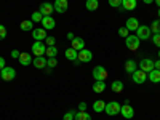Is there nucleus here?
<instances>
[{
	"mask_svg": "<svg viewBox=\"0 0 160 120\" xmlns=\"http://www.w3.org/2000/svg\"><path fill=\"white\" fill-rule=\"evenodd\" d=\"M139 43H141V40L138 38V35H128L127 38H125V45H127V48L128 50H131V51H136L138 48H139Z\"/></svg>",
	"mask_w": 160,
	"mask_h": 120,
	"instance_id": "nucleus-1",
	"label": "nucleus"
},
{
	"mask_svg": "<svg viewBox=\"0 0 160 120\" xmlns=\"http://www.w3.org/2000/svg\"><path fill=\"white\" fill-rule=\"evenodd\" d=\"M31 51L34 56H45V51H47L45 42H34L31 47Z\"/></svg>",
	"mask_w": 160,
	"mask_h": 120,
	"instance_id": "nucleus-2",
	"label": "nucleus"
},
{
	"mask_svg": "<svg viewBox=\"0 0 160 120\" xmlns=\"http://www.w3.org/2000/svg\"><path fill=\"white\" fill-rule=\"evenodd\" d=\"M136 35H138L139 40H148V38L152 37V31H151L149 26H144V24L141 26L139 24V28L136 29Z\"/></svg>",
	"mask_w": 160,
	"mask_h": 120,
	"instance_id": "nucleus-3",
	"label": "nucleus"
},
{
	"mask_svg": "<svg viewBox=\"0 0 160 120\" xmlns=\"http://www.w3.org/2000/svg\"><path fill=\"white\" fill-rule=\"evenodd\" d=\"M120 108H122V104H118L117 101H109L108 104H106V114L108 115H117V114H120Z\"/></svg>",
	"mask_w": 160,
	"mask_h": 120,
	"instance_id": "nucleus-4",
	"label": "nucleus"
},
{
	"mask_svg": "<svg viewBox=\"0 0 160 120\" xmlns=\"http://www.w3.org/2000/svg\"><path fill=\"white\" fill-rule=\"evenodd\" d=\"M0 75H2L3 82H11V80L16 77V71L13 69V68H8V66H5V68L0 71Z\"/></svg>",
	"mask_w": 160,
	"mask_h": 120,
	"instance_id": "nucleus-5",
	"label": "nucleus"
},
{
	"mask_svg": "<svg viewBox=\"0 0 160 120\" xmlns=\"http://www.w3.org/2000/svg\"><path fill=\"white\" fill-rule=\"evenodd\" d=\"M120 114H122L123 115V118H133V117H135V109H133L131 108V104L127 101L125 104H122V108H120Z\"/></svg>",
	"mask_w": 160,
	"mask_h": 120,
	"instance_id": "nucleus-6",
	"label": "nucleus"
},
{
	"mask_svg": "<svg viewBox=\"0 0 160 120\" xmlns=\"http://www.w3.org/2000/svg\"><path fill=\"white\" fill-rule=\"evenodd\" d=\"M131 78H133V82H135V83L141 85V83H144L146 80H148V74H146L144 71H141V69H136L135 72L131 74Z\"/></svg>",
	"mask_w": 160,
	"mask_h": 120,
	"instance_id": "nucleus-7",
	"label": "nucleus"
},
{
	"mask_svg": "<svg viewBox=\"0 0 160 120\" xmlns=\"http://www.w3.org/2000/svg\"><path fill=\"white\" fill-rule=\"evenodd\" d=\"M91 59H93V53L90 50H87V48L80 50L77 53V61H80V62H90Z\"/></svg>",
	"mask_w": 160,
	"mask_h": 120,
	"instance_id": "nucleus-8",
	"label": "nucleus"
},
{
	"mask_svg": "<svg viewBox=\"0 0 160 120\" xmlns=\"http://www.w3.org/2000/svg\"><path fill=\"white\" fill-rule=\"evenodd\" d=\"M93 78L95 80H106L108 78V71H106V68H102V66H96V68L93 69Z\"/></svg>",
	"mask_w": 160,
	"mask_h": 120,
	"instance_id": "nucleus-9",
	"label": "nucleus"
},
{
	"mask_svg": "<svg viewBox=\"0 0 160 120\" xmlns=\"http://www.w3.org/2000/svg\"><path fill=\"white\" fill-rule=\"evenodd\" d=\"M32 37L35 38V42H45V38L48 35L43 28H37V29H32Z\"/></svg>",
	"mask_w": 160,
	"mask_h": 120,
	"instance_id": "nucleus-10",
	"label": "nucleus"
},
{
	"mask_svg": "<svg viewBox=\"0 0 160 120\" xmlns=\"http://www.w3.org/2000/svg\"><path fill=\"white\" fill-rule=\"evenodd\" d=\"M139 69H141V71H144L146 74L151 72L152 69H155V68H154V61H152V59H149V58H146V59L139 61Z\"/></svg>",
	"mask_w": 160,
	"mask_h": 120,
	"instance_id": "nucleus-11",
	"label": "nucleus"
},
{
	"mask_svg": "<svg viewBox=\"0 0 160 120\" xmlns=\"http://www.w3.org/2000/svg\"><path fill=\"white\" fill-rule=\"evenodd\" d=\"M55 11H58V13H66L68 11V8H69V2L68 0H55Z\"/></svg>",
	"mask_w": 160,
	"mask_h": 120,
	"instance_id": "nucleus-12",
	"label": "nucleus"
},
{
	"mask_svg": "<svg viewBox=\"0 0 160 120\" xmlns=\"http://www.w3.org/2000/svg\"><path fill=\"white\" fill-rule=\"evenodd\" d=\"M40 13H42L43 16H51V13L55 11V7H53L50 2H43L42 5H40Z\"/></svg>",
	"mask_w": 160,
	"mask_h": 120,
	"instance_id": "nucleus-13",
	"label": "nucleus"
},
{
	"mask_svg": "<svg viewBox=\"0 0 160 120\" xmlns=\"http://www.w3.org/2000/svg\"><path fill=\"white\" fill-rule=\"evenodd\" d=\"M55 26H56V22H55V19H53L51 16H43V19H42V28H43L45 31L55 29Z\"/></svg>",
	"mask_w": 160,
	"mask_h": 120,
	"instance_id": "nucleus-14",
	"label": "nucleus"
},
{
	"mask_svg": "<svg viewBox=\"0 0 160 120\" xmlns=\"http://www.w3.org/2000/svg\"><path fill=\"white\" fill-rule=\"evenodd\" d=\"M18 61H19V64L21 66H29V64H32V56L29 55V51H22L21 55H19V58H18Z\"/></svg>",
	"mask_w": 160,
	"mask_h": 120,
	"instance_id": "nucleus-15",
	"label": "nucleus"
},
{
	"mask_svg": "<svg viewBox=\"0 0 160 120\" xmlns=\"http://www.w3.org/2000/svg\"><path fill=\"white\" fill-rule=\"evenodd\" d=\"M125 28H127L130 32H133V31L136 32V29L139 28V21H138L136 18H128L127 22H125Z\"/></svg>",
	"mask_w": 160,
	"mask_h": 120,
	"instance_id": "nucleus-16",
	"label": "nucleus"
},
{
	"mask_svg": "<svg viewBox=\"0 0 160 120\" xmlns=\"http://www.w3.org/2000/svg\"><path fill=\"white\" fill-rule=\"evenodd\" d=\"M47 61L48 59L45 56H35L32 64H34V68H37V69H45L47 68Z\"/></svg>",
	"mask_w": 160,
	"mask_h": 120,
	"instance_id": "nucleus-17",
	"label": "nucleus"
},
{
	"mask_svg": "<svg viewBox=\"0 0 160 120\" xmlns=\"http://www.w3.org/2000/svg\"><path fill=\"white\" fill-rule=\"evenodd\" d=\"M71 47H72L74 50H77V51L83 50V48H85V40H83L82 37H75L72 42H71Z\"/></svg>",
	"mask_w": 160,
	"mask_h": 120,
	"instance_id": "nucleus-18",
	"label": "nucleus"
},
{
	"mask_svg": "<svg viewBox=\"0 0 160 120\" xmlns=\"http://www.w3.org/2000/svg\"><path fill=\"white\" fill-rule=\"evenodd\" d=\"M148 78L152 83H160V71L158 69H152L151 72H148Z\"/></svg>",
	"mask_w": 160,
	"mask_h": 120,
	"instance_id": "nucleus-19",
	"label": "nucleus"
},
{
	"mask_svg": "<svg viewBox=\"0 0 160 120\" xmlns=\"http://www.w3.org/2000/svg\"><path fill=\"white\" fill-rule=\"evenodd\" d=\"M104 90H106V80H96V82L93 83V91L98 93V95L102 93Z\"/></svg>",
	"mask_w": 160,
	"mask_h": 120,
	"instance_id": "nucleus-20",
	"label": "nucleus"
},
{
	"mask_svg": "<svg viewBox=\"0 0 160 120\" xmlns=\"http://www.w3.org/2000/svg\"><path fill=\"white\" fill-rule=\"evenodd\" d=\"M138 5L136 0H122V7L120 8H123V10H135Z\"/></svg>",
	"mask_w": 160,
	"mask_h": 120,
	"instance_id": "nucleus-21",
	"label": "nucleus"
},
{
	"mask_svg": "<svg viewBox=\"0 0 160 120\" xmlns=\"http://www.w3.org/2000/svg\"><path fill=\"white\" fill-rule=\"evenodd\" d=\"M138 69V64L133 61V59H128V61H125V71L128 72V74H133Z\"/></svg>",
	"mask_w": 160,
	"mask_h": 120,
	"instance_id": "nucleus-22",
	"label": "nucleus"
},
{
	"mask_svg": "<svg viewBox=\"0 0 160 120\" xmlns=\"http://www.w3.org/2000/svg\"><path fill=\"white\" fill-rule=\"evenodd\" d=\"M104 109H106V102L102 99H96L93 102V111L95 112H104Z\"/></svg>",
	"mask_w": 160,
	"mask_h": 120,
	"instance_id": "nucleus-23",
	"label": "nucleus"
},
{
	"mask_svg": "<svg viewBox=\"0 0 160 120\" xmlns=\"http://www.w3.org/2000/svg\"><path fill=\"white\" fill-rule=\"evenodd\" d=\"M32 29H34V22L32 21H29V19H24V21H21V31H24V32H32Z\"/></svg>",
	"mask_w": 160,
	"mask_h": 120,
	"instance_id": "nucleus-24",
	"label": "nucleus"
},
{
	"mask_svg": "<svg viewBox=\"0 0 160 120\" xmlns=\"http://www.w3.org/2000/svg\"><path fill=\"white\" fill-rule=\"evenodd\" d=\"M77 50H74L72 47L71 48H68V50H66V53H64V55H66V58H68L69 61H77Z\"/></svg>",
	"mask_w": 160,
	"mask_h": 120,
	"instance_id": "nucleus-25",
	"label": "nucleus"
},
{
	"mask_svg": "<svg viewBox=\"0 0 160 120\" xmlns=\"http://www.w3.org/2000/svg\"><path fill=\"white\" fill-rule=\"evenodd\" d=\"M111 88H112L114 93H122V91H123V82H120V80H115V82H112Z\"/></svg>",
	"mask_w": 160,
	"mask_h": 120,
	"instance_id": "nucleus-26",
	"label": "nucleus"
},
{
	"mask_svg": "<svg viewBox=\"0 0 160 120\" xmlns=\"http://www.w3.org/2000/svg\"><path fill=\"white\" fill-rule=\"evenodd\" d=\"M85 7H87V10H90V11H95V10H98L99 2H98V0H87Z\"/></svg>",
	"mask_w": 160,
	"mask_h": 120,
	"instance_id": "nucleus-27",
	"label": "nucleus"
},
{
	"mask_svg": "<svg viewBox=\"0 0 160 120\" xmlns=\"http://www.w3.org/2000/svg\"><path fill=\"white\" fill-rule=\"evenodd\" d=\"M45 55H47L48 58H56V55H58V48H56L55 45H53V47H47Z\"/></svg>",
	"mask_w": 160,
	"mask_h": 120,
	"instance_id": "nucleus-28",
	"label": "nucleus"
},
{
	"mask_svg": "<svg viewBox=\"0 0 160 120\" xmlns=\"http://www.w3.org/2000/svg\"><path fill=\"white\" fill-rule=\"evenodd\" d=\"M74 120H91V115L88 114V112H75V117H74Z\"/></svg>",
	"mask_w": 160,
	"mask_h": 120,
	"instance_id": "nucleus-29",
	"label": "nucleus"
},
{
	"mask_svg": "<svg viewBox=\"0 0 160 120\" xmlns=\"http://www.w3.org/2000/svg\"><path fill=\"white\" fill-rule=\"evenodd\" d=\"M42 19H43V15L40 11H34L32 13V18H31L32 22H42Z\"/></svg>",
	"mask_w": 160,
	"mask_h": 120,
	"instance_id": "nucleus-30",
	"label": "nucleus"
},
{
	"mask_svg": "<svg viewBox=\"0 0 160 120\" xmlns=\"http://www.w3.org/2000/svg\"><path fill=\"white\" fill-rule=\"evenodd\" d=\"M149 28H151V31H152L154 34H160V19H155V21L149 26Z\"/></svg>",
	"mask_w": 160,
	"mask_h": 120,
	"instance_id": "nucleus-31",
	"label": "nucleus"
},
{
	"mask_svg": "<svg viewBox=\"0 0 160 120\" xmlns=\"http://www.w3.org/2000/svg\"><path fill=\"white\" fill-rule=\"evenodd\" d=\"M56 43V40H55V37H51V35H48L47 38H45V45L47 47H53V45H55Z\"/></svg>",
	"mask_w": 160,
	"mask_h": 120,
	"instance_id": "nucleus-32",
	"label": "nucleus"
},
{
	"mask_svg": "<svg viewBox=\"0 0 160 120\" xmlns=\"http://www.w3.org/2000/svg\"><path fill=\"white\" fill-rule=\"evenodd\" d=\"M118 35H120V37H125V38H127V37L130 35V31H128V29L125 28V26H123V28H120V29H118Z\"/></svg>",
	"mask_w": 160,
	"mask_h": 120,
	"instance_id": "nucleus-33",
	"label": "nucleus"
},
{
	"mask_svg": "<svg viewBox=\"0 0 160 120\" xmlns=\"http://www.w3.org/2000/svg\"><path fill=\"white\" fill-rule=\"evenodd\" d=\"M109 5L112 8H120L122 7V0H109Z\"/></svg>",
	"mask_w": 160,
	"mask_h": 120,
	"instance_id": "nucleus-34",
	"label": "nucleus"
},
{
	"mask_svg": "<svg viewBox=\"0 0 160 120\" xmlns=\"http://www.w3.org/2000/svg\"><path fill=\"white\" fill-rule=\"evenodd\" d=\"M56 64H58V59L56 58H48V61H47L48 68H56Z\"/></svg>",
	"mask_w": 160,
	"mask_h": 120,
	"instance_id": "nucleus-35",
	"label": "nucleus"
},
{
	"mask_svg": "<svg viewBox=\"0 0 160 120\" xmlns=\"http://www.w3.org/2000/svg\"><path fill=\"white\" fill-rule=\"evenodd\" d=\"M74 117H75V112H74V111H69V112L64 114L62 120H74Z\"/></svg>",
	"mask_w": 160,
	"mask_h": 120,
	"instance_id": "nucleus-36",
	"label": "nucleus"
},
{
	"mask_svg": "<svg viewBox=\"0 0 160 120\" xmlns=\"http://www.w3.org/2000/svg\"><path fill=\"white\" fill-rule=\"evenodd\" d=\"M151 38H152V42H154V45L160 48V34H154V35H152Z\"/></svg>",
	"mask_w": 160,
	"mask_h": 120,
	"instance_id": "nucleus-37",
	"label": "nucleus"
},
{
	"mask_svg": "<svg viewBox=\"0 0 160 120\" xmlns=\"http://www.w3.org/2000/svg\"><path fill=\"white\" fill-rule=\"evenodd\" d=\"M7 37V29H5V26L0 24V40H3Z\"/></svg>",
	"mask_w": 160,
	"mask_h": 120,
	"instance_id": "nucleus-38",
	"label": "nucleus"
},
{
	"mask_svg": "<svg viewBox=\"0 0 160 120\" xmlns=\"http://www.w3.org/2000/svg\"><path fill=\"white\" fill-rule=\"evenodd\" d=\"M19 55H21V51H18V50H13L11 51V58H15V59H18Z\"/></svg>",
	"mask_w": 160,
	"mask_h": 120,
	"instance_id": "nucleus-39",
	"label": "nucleus"
},
{
	"mask_svg": "<svg viewBox=\"0 0 160 120\" xmlns=\"http://www.w3.org/2000/svg\"><path fill=\"white\" fill-rule=\"evenodd\" d=\"M78 111L85 112V111H87V102H80V104H78Z\"/></svg>",
	"mask_w": 160,
	"mask_h": 120,
	"instance_id": "nucleus-40",
	"label": "nucleus"
},
{
	"mask_svg": "<svg viewBox=\"0 0 160 120\" xmlns=\"http://www.w3.org/2000/svg\"><path fill=\"white\" fill-rule=\"evenodd\" d=\"M3 68H5V59H3L2 56H0V71H2Z\"/></svg>",
	"mask_w": 160,
	"mask_h": 120,
	"instance_id": "nucleus-41",
	"label": "nucleus"
},
{
	"mask_svg": "<svg viewBox=\"0 0 160 120\" xmlns=\"http://www.w3.org/2000/svg\"><path fill=\"white\" fill-rule=\"evenodd\" d=\"M154 68L160 71V59H158V61H154Z\"/></svg>",
	"mask_w": 160,
	"mask_h": 120,
	"instance_id": "nucleus-42",
	"label": "nucleus"
},
{
	"mask_svg": "<svg viewBox=\"0 0 160 120\" xmlns=\"http://www.w3.org/2000/svg\"><path fill=\"white\" fill-rule=\"evenodd\" d=\"M68 38H69V40H71V42H72V40L75 38V35H74L72 32H69V34H68Z\"/></svg>",
	"mask_w": 160,
	"mask_h": 120,
	"instance_id": "nucleus-43",
	"label": "nucleus"
},
{
	"mask_svg": "<svg viewBox=\"0 0 160 120\" xmlns=\"http://www.w3.org/2000/svg\"><path fill=\"white\" fill-rule=\"evenodd\" d=\"M142 2H144L146 5H151V3H154V0H142Z\"/></svg>",
	"mask_w": 160,
	"mask_h": 120,
	"instance_id": "nucleus-44",
	"label": "nucleus"
},
{
	"mask_svg": "<svg viewBox=\"0 0 160 120\" xmlns=\"http://www.w3.org/2000/svg\"><path fill=\"white\" fill-rule=\"evenodd\" d=\"M154 3H157V7L160 8V0H154Z\"/></svg>",
	"mask_w": 160,
	"mask_h": 120,
	"instance_id": "nucleus-45",
	"label": "nucleus"
},
{
	"mask_svg": "<svg viewBox=\"0 0 160 120\" xmlns=\"http://www.w3.org/2000/svg\"><path fill=\"white\" fill-rule=\"evenodd\" d=\"M158 19H160V8H158Z\"/></svg>",
	"mask_w": 160,
	"mask_h": 120,
	"instance_id": "nucleus-46",
	"label": "nucleus"
},
{
	"mask_svg": "<svg viewBox=\"0 0 160 120\" xmlns=\"http://www.w3.org/2000/svg\"><path fill=\"white\" fill-rule=\"evenodd\" d=\"M158 59H160V50H158Z\"/></svg>",
	"mask_w": 160,
	"mask_h": 120,
	"instance_id": "nucleus-47",
	"label": "nucleus"
},
{
	"mask_svg": "<svg viewBox=\"0 0 160 120\" xmlns=\"http://www.w3.org/2000/svg\"><path fill=\"white\" fill-rule=\"evenodd\" d=\"M0 78H2V75H0Z\"/></svg>",
	"mask_w": 160,
	"mask_h": 120,
	"instance_id": "nucleus-48",
	"label": "nucleus"
}]
</instances>
